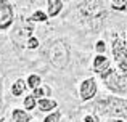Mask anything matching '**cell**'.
Listing matches in <instances>:
<instances>
[{
    "label": "cell",
    "mask_w": 127,
    "mask_h": 122,
    "mask_svg": "<svg viewBox=\"0 0 127 122\" xmlns=\"http://www.w3.org/2000/svg\"><path fill=\"white\" fill-rule=\"evenodd\" d=\"M85 122H96V119H95L93 116H87V117H85Z\"/></svg>",
    "instance_id": "obj_22"
},
{
    "label": "cell",
    "mask_w": 127,
    "mask_h": 122,
    "mask_svg": "<svg viewBox=\"0 0 127 122\" xmlns=\"http://www.w3.org/2000/svg\"><path fill=\"white\" fill-rule=\"evenodd\" d=\"M113 53H114V58L118 63H122L124 60H127V48H126V44L121 39L114 40V44H113Z\"/></svg>",
    "instance_id": "obj_7"
},
{
    "label": "cell",
    "mask_w": 127,
    "mask_h": 122,
    "mask_svg": "<svg viewBox=\"0 0 127 122\" xmlns=\"http://www.w3.org/2000/svg\"><path fill=\"white\" fill-rule=\"evenodd\" d=\"M24 88H26V84H24V80H21V79H18V80L13 84V88H11V92H13V95L15 97H19V95L24 92Z\"/></svg>",
    "instance_id": "obj_9"
},
{
    "label": "cell",
    "mask_w": 127,
    "mask_h": 122,
    "mask_svg": "<svg viewBox=\"0 0 127 122\" xmlns=\"http://www.w3.org/2000/svg\"><path fill=\"white\" fill-rule=\"evenodd\" d=\"M13 24V6L8 2H0V31H5Z\"/></svg>",
    "instance_id": "obj_5"
},
{
    "label": "cell",
    "mask_w": 127,
    "mask_h": 122,
    "mask_svg": "<svg viewBox=\"0 0 127 122\" xmlns=\"http://www.w3.org/2000/svg\"><path fill=\"white\" fill-rule=\"evenodd\" d=\"M32 19H34V21H45V19H47V16H45V13H42V11H37V13H34Z\"/></svg>",
    "instance_id": "obj_17"
},
{
    "label": "cell",
    "mask_w": 127,
    "mask_h": 122,
    "mask_svg": "<svg viewBox=\"0 0 127 122\" xmlns=\"http://www.w3.org/2000/svg\"><path fill=\"white\" fill-rule=\"evenodd\" d=\"M24 106L28 108V109H32V108L35 106V100H34V97H28L24 100Z\"/></svg>",
    "instance_id": "obj_15"
},
{
    "label": "cell",
    "mask_w": 127,
    "mask_h": 122,
    "mask_svg": "<svg viewBox=\"0 0 127 122\" xmlns=\"http://www.w3.org/2000/svg\"><path fill=\"white\" fill-rule=\"evenodd\" d=\"M79 11L82 13L85 19H89V24L93 31H98L101 27L103 18L106 16V10L100 2H82L79 3Z\"/></svg>",
    "instance_id": "obj_1"
},
{
    "label": "cell",
    "mask_w": 127,
    "mask_h": 122,
    "mask_svg": "<svg viewBox=\"0 0 127 122\" xmlns=\"http://www.w3.org/2000/svg\"><path fill=\"white\" fill-rule=\"evenodd\" d=\"M58 121H60V113H53V114H50L43 122H58Z\"/></svg>",
    "instance_id": "obj_18"
},
{
    "label": "cell",
    "mask_w": 127,
    "mask_h": 122,
    "mask_svg": "<svg viewBox=\"0 0 127 122\" xmlns=\"http://www.w3.org/2000/svg\"><path fill=\"white\" fill-rule=\"evenodd\" d=\"M100 75H101V79L106 82V85L113 92H118V93H124L126 92V88H127V75L126 74L119 75L114 69L108 68V69L100 72Z\"/></svg>",
    "instance_id": "obj_4"
},
{
    "label": "cell",
    "mask_w": 127,
    "mask_h": 122,
    "mask_svg": "<svg viewBox=\"0 0 127 122\" xmlns=\"http://www.w3.org/2000/svg\"><path fill=\"white\" fill-rule=\"evenodd\" d=\"M37 45H39L37 39H29V40H28V47L29 48H37Z\"/></svg>",
    "instance_id": "obj_19"
},
{
    "label": "cell",
    "mask_w": 127,
    "mask_h": 122,
    "mask_svg": "<svg viewBox=\"0 0 127 122\" xmlns=\"http://www.w3.org/2000/svg\"><path fill=\"white\" fill-rule=\"evenodd\" d=\"M34 95H35V97H39V98H40L42 95H50V88H48V87H43V88H35V90H34Z\"/></svg>",
    "instance_id": "obj_14"
},
{
    "label": "cell",
    "mask_w": 127,
    "mask_h": 122,
    "mask_svg": "<svg viewBox=\"0 0 127 122\" xmlns=\"http://www.w3.org/2000/svg\"><path fill=\"white\" fill-rule=\"evenodd\" d=\"M3 117V103H2V100H0V119Z\"/></svg>",
    "instance_id": "obj_23"
},
{
    "label": "cell",
    "mask_w": 127,
    "mask_h": 122,
    "mask_svg": "<svg viewBox=\"0 0 127 122\" xmlns=\"http://www.w3.org/2000/svg\"><path fill=\"white\" fill-rule=\"evenodd\" d=\"M39 106L42 111H50L53 108H56V101L55 100H40L39 101Z\"/></svg>",
    "instance_id": "obj_12"
},
{
    "label": "cell",
    "mask_w": 127,
    "mask_h": 122,
    "mask_svg": "<svg viewBox=\"0 0 127 122\" xmlns=\"http://www.w3.org/2000/svg\"><path fill=\"white\" fill-rule=\"evenodd\" d=\"M48 58L53 63V66L58 69L66 68L69 61V47L64 40H56L55 44H52L48 50Z\"/></svg>",
    "instance_id": "obj_3"
},
{
    "label": "cell",
    "mask_w": 127,
    "mask_h": 122,
    "mask_svg": "<svg viewBox=\"0 0 127 122\" xmlns=\"http://www.w3.org/2000/svg\"><path fill=\"white\" fill-rule=\"evenodd\" d=\"M119 69H121L124 74H127V60H124L122 63H119Z\"/></svg>",
    "instance_id": "obj_20"
},
{
    "label": "cell",
    "mask_w": 127,
    "mask_h": 122,
    "mask_svg": "<svg viewBox=\"0 0 127 122\" xmlns=\"http://www.w3.org/2000/svg\"><path fill=\"white\" fill-rule=\"evenodd\" d=\"M95 111L98 114H109V116H124L127 117V100L122 98H101L95 104Z\"/></svg>",
    "instance_id": "obj_2"
},
{
    "label": "cell",
    "mask_w": 127,
    "mask_h": 122,
    "mask_svg": "<svg viewBox=\"0 0 127 122\" xmlns=\"http://www.w3.org/2000/svg\"><path fill=\"white\" fill-rule=\"evenodd\" d=\"M39 84H40V77L39 75H29L28 79V85L32 88H39Z\"/></svg>",
    "instance_id": "obj_13"
},
{
    "label": "cell",
    "mask_w": 127,
    "mask_h": 122,
    "mask_svg": "<svg viewBox=\"0 0 127 122\" xmlns=\"http://www.w3.org/2000/svg\"><path fill=\"white\" fill-rule=\"evenodd\" d=\"M126 6H127V2H124V0L113 2V8H114V10H126Z\"/></svg>",
    "instance_id": "obj_16"
},
{
    "label": "cell",
    "mask_w": 127,
    "mask_h": 122,
    "mask_svg": "<svg viewBox=\"0 0 127 122\" xmlns=\"http://www.w3.org/2000/svg\"><path fill=\"white\" fill-rule=\"evenodd\" d=\"M96 93V84L93 79H85L84 82H82L81 85V98L84 101L90 100V98H93Z\"/></svg>",
    "instance_id": "obj_6"
},
{
    "label": "cell",
    "mask_w": 127,
    "mask_h": 122,
    "mask_svg": "<svg viewBox=\"0 0 127 122\" xmlns=\"http://www.w3.org/2000/svg\"><path fill=\"white\" fill-rule=\"evenodd\" d=\"M61 8H63V2H60V0H50L48 2V15L50 16H56Z\"/></svg>",
    "instance_id": "obj_8"
},
{
    "label": "cell",
    "mask_w": 127,
    "mask_h": 122,
    "mask_svg": "<svg viewBox=\"0 0 127 122\" xmlns=\"http://www.w3.org/2000/svg\"><path fill=\"white\" fill-rule=\"evenodd\" d=\"M103 66H108V60H106V56H96L95 61H93V69L98 71V72H101Z\"/></svg>",
    "instance_id": "obj_11"
},
{
    "label": "cell",
    "mask_w": 127,
    "mask_h": 122,
    "mask_svg": "<svg viewBox=\"0 0 127 122\" xmlns=\"http://www.w3.org/2000/svg\"><path fill=\"white\" fill-rule=\"evenodd\" d=\"M111 122H122V121H111Z\"/></svg>",
    "instance_id": "obj_24"
},
{
    "label": "cell",
    "mask_w": 127,
    "mask_h": 122,
    "mask_svg": "<svg viewBox=\"0 0 127 122\" xmlns=\"http://www.w3.org/2000/svg\"><path fill=\"white\" fill-rule=\"evenodd\" d=\"M96 50L100 51V53H103V51H105V42H96Z\"/></svg>",
    "instance_id": "obj_21"
},
{
    "label": "cell",
    "mask_w": 127,
    "mask_h": 122,
    "mask_svg": "<svg viewBox=\"0 0 127 122\" xmlns=\"http://www.w3.org/2000/svg\"><path fill=\"white\" fill-rule=\"evenodd\" d=\"M13 121L15 122H29V116L21 109L13 111Z\"/></svg>",
    "instance_id": "obj_10"
}]
</instances>
